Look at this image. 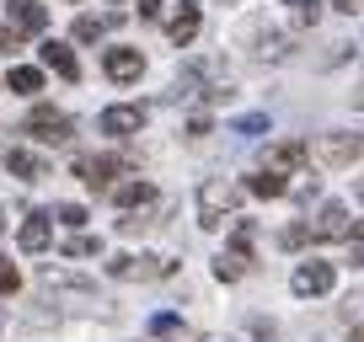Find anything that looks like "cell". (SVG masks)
Segmentation results:
<instances>
[{
    "label": "cell",
    "mask_w": 364,
    "mask_h": 342,
    "mask_svg": "<svg viewBox=\"0 0 364 342\" xmlns=\"http://www.w3.org/2000/svg\"><path fill=\"white\" fill-rule=\"evenodd\" d=\"M252 236H257V225L241 219L236 236H230V246L215 257V278H220V284H236L241 273H252Z\"/></svg>",
    "instance_id": "cell-1"
},
{
    "label": "cell",
    "mask_w": 364,
    "mask_h": 342,
    "mask_svg": "<svg viewBox=\"0 0 364 342\" xmlns=\"http://www.w3.org/2000/svg\"><path fill=\"white\" fill-rule=\"evenodd\" d=\"M236 187H230V182H220V177H209V182L204 187H198V225H204V230H215V225H225V214H230V209H236Z\"/></svg>",
    "instance_id": "cell-2"
},
{
    "label": "cell",
    "mask_w": 364,
    "mask_h": 342,
    "mask_svg": "<svg viewBox=\"0 0 364 342\" xmlns=\"http://www.w3.org/2000/svg\"><path fill=\"white\" fill-rule=\"evenodd\" d=\"M27 134H33L38 145H70L75 123H70L65 113H54V107H33V118H27Z\"/></svg>",
    "instance_id": "cell-3"
},
{
    "label": "cell",
    "mask_w": 364,
    "mask_h": 342,
    "mask_svg": "<svg viewBox=\"0 0 364 342\" xmlns=\"http://www.w3.org/2000/svg\"><path fill=\"white\" fill-rule=\"evenodd\" d=\"M118 171H129V155H80L75 160V177L86 187H107Z\"/></svg>",
    "instance_id": "cell-4"
},
{
    "label": "cell",
    "mask_w": 364,
    "mask_h": 342,
    "mask_svg": "<svg viewBox=\"0 0 364 342\" xmlns=\"http://www.w3.org/2000/svg\"><path fill=\"white\" fill-rule=\"evenodd\" d=\"M316 155L327 160V166H353V160L364 155V134H321Z\"/></svg>",
    "instance_id": "cell-5"
},
{
    "label": "cell",
    "mask_w": 364,
    "mask_h": 342,
    "mask_svg": "<svg viewBox=\"0 0 364 342\" xmlns=\"http://www.w3.org/2000/svg\"><path fill=\"white\" fill-rule=\"evenodd\" d=\"M102 134H113V139H129V134H139L145 128V107H134V102H118V107H107L102 118Z\"/></svg>",
    "instance_id": "cell-6"
},
{
    "label": "cell",
    "mask_w": 364,
    "mask_h": 342,
    "mask_svg": "<svg viewBox=\"0 0 364 342\" xmlns=\"http://www.w3.org/2000/svg\"><path fill=\"white\" fill-rule=\"evenodd\" d=\"M107 273L113 278H166L171 263L166 257H134V251H129V257H113V263H107Z\"/></svg>",
    "instance_id": "cell-7"
},
{
    "label": "cell",
    "mask_w": 364,
    "mask_h": 342,
    "mask_svg": "<svg viewBox=\"0 0 364 342\" xmlns=\"http://www.w3.org/2000/svg\"><path fill=\"white\" fill-rule=\"evenodd\" d=\"M102 70H107V80L129 86V80H139L145 59H139V48H107V54H102Z\"/></svg>",
    "instance_id": "cell-8"
},
{
    "label": "cell",
    "mask_w": 364,
    "mask_h": 342,
    "mask_svg": "<svg viewBox=\"0 0 364 342\" xmlns=\"http://www.w3.org/2000/svg\"><path fill=\"white\" fill-rule=\"evenodd\" d=\"M338 284V273H332V263H300L295 267V294H327V289Z\"/></svg>",
    "instance_id": "cell-9"
},
{
    "label": "cell",
    "mask_w": 364,
    "mask_h": 342,
    "mask_svg": "<svg viewBox=\"0 0 364 342\" xmlns=\"http://www.w3.org/2000/svg\"><path fill=\"white\" fill-rule=\"evenodd\" d=\"M198 22H204V11H198V0H182V6H177V16L166 22V38H171L177 48H188V43L198 38Z\"/></svg>",
    "instance_id": "cell-10"
},
{
    "label": "cell",
    "mask_w": 364,
    "mask_h": 342,
    "mask_svg": "<svg viewBox=\"0 0 364 342\" xmlns=\"http://www.w3.org/2000/svg\"><path fill=\"white\" fill-rule=\"evenodd\" d=\"M6 166H11V177H22V182H43L48 177V160L33 155V150H22V145H6Z\"/></svg>",
    "instance_id": "cell-11"
},
{
    "label": "cell",
    "mask_w": 364,
    "mask_h": 342,
    "mask_svg": "<svg viewBox=\"0 0 364 342\" xmlns=\"http://www.w3.org/2000/svg\"><path fill=\"white\" fill-rule=\"evenodd\" d=\"M22 251H43L48 241H54V214H43V209H38V214H27V225H22Z\"/></svg>",
    "instance_id": "cell-12"
},
{
    "label": "cell",
    "mask_w": 364,
    "mask_h": 342,
    "mask_svg": "<svg viewBox=\"0 0 364 342\" xmlns=\"http://www.w3.org/2000/svg\"><path fill=\"white\" fill-rule=\"evenodd\" d=\"M300 160H311V139H284V145L268 150V166L273 171H295Z\"/></svg>",
    "instance_id": "cell-13"
},
{
    "label": "cell",
    "mask_w": 364,
    "mask_h": 342,
    "mask_svg": "<svg viewBox=\"0 0 364 342\" xmlns=\"http://www.w3.org/2000/svg\"><path fill=\"white\" fill-rule=\"evenodd\" d=\"M311 236H316V241H343V236H348V209L327 204V209H321V219L311 225Z\"/></svg>",
    "instance_id": "cell-14"
},
{
    "label": "cell",
    "mask_w": 364,
    "mask_h": 342,
    "mask_svg": "<svg viewBox=\"0 0 364 342\" xmlns=\"http://www.w3.org/2000/svg\"><path fill=\"white\" fill-rule=\"evenodd\" d=\"M38 54H43V65L54 70V75H65V80H80V65H75V54H70L65 43H54V38H43V48H38Z\"/></svg>",
    "instance_id": "cell-15"
},
{
    "label": "cell",
    "mask_w": 364,
    "mask_h": 342,
    "mask_svg": "<svg viewBox=\"0 0 364 342\" xmlns=\"http://www.w3.org/2000/svg\"><path fill=\"white\" fill-rule=\"evenodd\" d=\"M247 187H252V193H257V198H284V193H289L284 171H273V166H262L257 177H252V182H247Z\"/></svg>",
    "instance_id": "cell-16"
},
{
    "label": "cell",
    "mask_w": 364,
    "mask_h": 342,
    "mask_svg": "<svg viewBox=\"0 0 364 342\" xmlns=\"http://www.w3.org/2000/svg\"><path fill=\"white\" fill-rule=\"evenodd\" d=\"M150 198H156V187H150V182H124V187H113V204H118V209H145Z\"/></svg>",
    "instance_id": "cell-17"
},
{
    "label": "cell",
    "mask_w": 364,
    "mask_h": 342,
    "mask_svg": "<svg viewBox=\"0 0 364 342\" xmlns=\"http://www.w3.org/2000/svg\"><path fill=\"white\" fill-rule=\"evenodd\" d=\"M6 80H11L16 96H38V92H43V75H38L33 65H11V75H6Z\"/></svg>",
    "instance_id": "cell-18"
},
{
    "label": "cell",
    "mask_w": 364,
    "mask_h": 342,
    "mask_svg": "<svg viewBox=\"0 0 364 342\" xmlns=\"http://www.w3.org/2000/svg\"><path fill=\"white\" fill-rule=\"evenodd\" d=\"M48 27V11L33 6V0H16V33H43Z\"/></svg>",
    "instance_id": "cell-19"
},
{
    "label": "cell",
    "mask_w": 364,
    "mask_h": 342,
    "mask_svg": "<svg viewBox=\"0 0 364 342\" xmlns=\"http://www.w3.org/2000/svg\"><path fill=\"white\" fill-rule=\"evenodd\" d=\"M54 219H59L65 230H80V225H86V209H80V204H59V209H54Z\"/></svg>",
    "instance_id": "cell-20"
},
{
    "label": "cell",
    "mask_w": 364,
    "mask_h": 342,
    "mask_svg": "<svg viewBox=\"0 0 364 342\" xmlns=\"http://www.w3.org/2000/svg\"><path fill=\"white\" fill-rule=\"evenodd\" d=\"M230 128H236L241 139H257L262 128H268V118H262V113H247V118H236V123H230Z\"/></svg>",
    "instance_id": "cell-21"
},
{
    "label": "cell",
    "mask_w": 364,
    "mask_h": 342,
    "mask_svg": "<svg viewBox=\"0 0 364 342\" xmlns=\"http://www.w3.org/2000/svg\"><path fill=\"white\" fill-rule=\"evenodd\" d=\"M102 27H107V22H97V16H75V38H80V43H97V38H102Z\"/></svg>",
    "instance_id": "cell-22"
},
{
    "label": "cell",
    "mask_w": 364,
    "mask_h": 342,
    "mask_svg": "<svg viewBox=\"0 0 364 342\" xmlns=\"http://www.w3.org/2000/svg\"><path fill=\"white\" fill-rule=\"evenodd\" d=\"M65 257H97V241H91V236H70L65 241Z\"/></svg>",
    "instance_id": "cell-23"
},
{
    "label": "cell",
    "mask_w": 364,
    "mask_h": 342,
    "mask_svg": "<svg viewBox=\"0 0 364 342\" xmlns=\"http://www.w3.org/2000/svg\"><path fill=\"white\" fill-rule=\"evenodd\" d=\"M306 241H316V236H311V225H289L284 236H279V246H289V251H295V246H306Z\"/></svg>",
    "instance_id": "cell-24"
},
{
    "label": "cell",
    "mask_w": 364,
    "mask_h": 342,
    "mask_svg": "<svg viewBox=\"0 0 364 342\" xmlns=\"http://www.w3.org/2000/svg\"><path fill=\"white\" fill-rule=\"evenodd\" d=\"M16 289H22V273H16V267L0 257V294H16Z\"/></svg>",
    "instance_id": "cell-25"
},
{
    "label": "cell",
    "mask_w": 364,
    "mask_h": 342,
    "mask_svg": "<svg viewBox=\"0 0 364 342\" xmlns=\"http://www.w3.org/2000/svg\"><path fill=\"white\" fill-rule=\"evenodd\" d=\"M284 54H289V38H284V33L262 38V59H284Z\"/></svg>",
    "instance_id": "cell-26"
},
{
    "label": "cell",
    "mask_w": 364,
    "mask_h": 342,
    "mask_svg": "<svg viewBox=\"0 0 364 342\" xmlns=\"http://www.w3.org/2000/svg\"><path fill=\"white\" fill-rule=\"evenodd\" d=\"M182 321L171 316V310H161V316H150V331H156V337H166V331H177Z\"/></svg>",
    "instance_id": "cell-27"
},
{
    "label": "cell",
    "mask_w": 364,
    "mask_h": 342,
    "mask_svg": "<svg viewBox=\"0 0 364 342\" xmlns=\"http://www.w3.org/2000/svg\"><path fill=\"white\" fill-rule=\"evenodd\" d=\"M289 6L300 11V22H316V16H321V0H289Z\"/></svg>",
    "instance_id": "cell-28"
},
{
    "label": "cell",
    "mask_w": 364,
    "mask_h": 342,
    "mask_svg": "<svg viewBox=\"0 0 364 342\" xmlns=\"http://www.w3.org/2000/svg\"><path fill=\"white\" fill-rule=\"evenodd\" d=\"M16 43H22V33H16V27H0V48H6V54H11Z\"/></svg>",
    "instance_id": "cell-29"
},
{
    "label": "cell",
    "mask_w": 364,
    "mask_h": 342,
    "mask_svg": "<svg viewBox=\"0 0 364 342\" xmlns=\"http://www.w3.org/2000/svg\"><path fill=\"white\" fill-rule=\"evenodd\" d=\"M139 16H145V22H156V16H161V0H139Z\"/></svg>",
    "instance_id": "cell-30"
},
{
    "label": "cell",
    "mask_w": 364,
    "mask_h": 342,
    "mask_svg": "<svg viewBox=\"0 0 364 342\" xmlns=\"http://www.w3.org/2000/svg\"><path fill=\"white\" fill-rule=\"evenodd\" d=\"M332 6H338V11H359V0H332Z\"/></svg>",
    "instance_id": "cell-31"
},
{
    "label": "cell",
    "mask_w": 364,
    "mask_h": 342,
    "mask_svg": "<svg viewBox=\"0 0 364 342\" xmlns=\"http://www.w3.org/2000/svg\"><path fill=\"white\" fill-rule=\"evenodd\" d=\"M353 193H359V204H364V182H359V187H353Z\"/></svg>",
    "instance_id": "cell-32"
},
{
    "label": "cell",
    "mask_w": 364,
    "mask_h": 342,
    "mask_svg": "<svg viewBox=\"0 0 364 342\" xmlns=\"http://www.w3.org/2000/svg\"><path fill=\"white\" fill-rule=\"evenodd\" d=\"M0 230H6V219H0Z\"/></svg>",
    "instance_id": "cell-33"
}]
</instances>
